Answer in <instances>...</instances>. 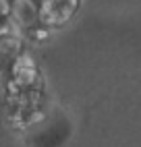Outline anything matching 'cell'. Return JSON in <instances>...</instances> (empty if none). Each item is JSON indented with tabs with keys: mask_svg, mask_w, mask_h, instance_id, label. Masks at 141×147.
Wrapping results in <instances>:
<instances>
[{
	"mask_svg": "<svg viewBox=\"0 0 141 147\" xmlns=\"http://www.w3.org/2000/svg\"><path fill=\"white\" fill-rule=\"evenodd\" d=\"M79 0H42L39 21L42 25H62L75 15Z\"/></svg>",
	"mask_w": 141,
	"mask_h": 147,
	"instance_id": "cell-1",
	"label": "cell"
},
{
	"mask_svg": "<svg viewBox=\"0 0 141 147\" xmlns=\"http://www.w3.org/2000/svg\"><path fill=\"white\" fill-rule=\"evenodd\" d=\"M11 23L19 31H31L39 21V4L35 0H11Z\"/></svg>",
	"mask_w": 141,
	"mask_h": 147,
	"instance_id": "cell-2",
	"label": "cell"
}]
</instances>
